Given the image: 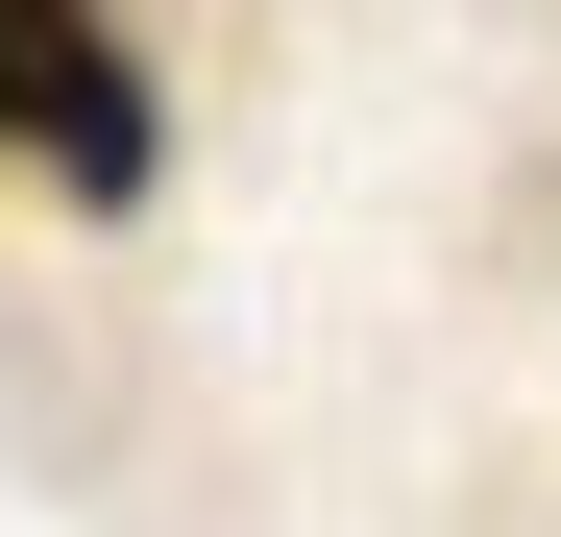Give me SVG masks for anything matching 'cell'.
Returning <instances> with one entry per match:
<instances>
[{"instance_id": "6da1fadb", "label": "cell", "mask_w": 561, "mask_h": 537, "mask_svg": "<svg viewBox=\"0 0 561 537\" xmlns=\"http://www.w3.org/2000/svg\"><path fill=\"white\" fill-rule=\"evenodd\" d=\"M0 171H49V196H99V220L171 171V123H147V73H123L99 0H0Z\"/></svg>"}]
</instances>
